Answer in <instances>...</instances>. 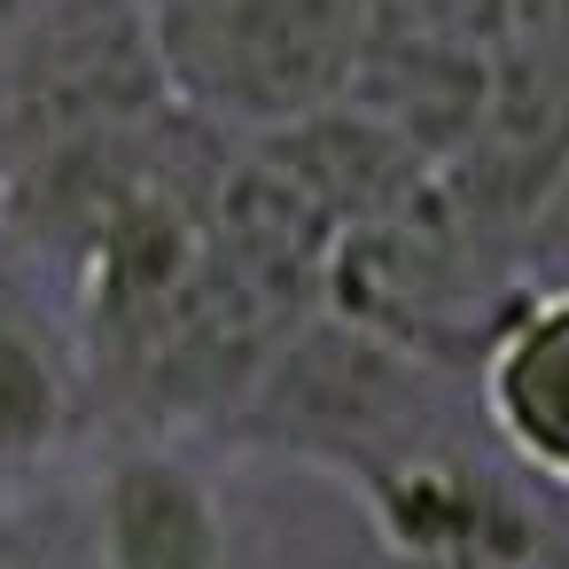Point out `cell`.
Here are the masks:
<instances>
[{"instance_id":"cell-3","label":"cell","mask_w":569,"mask_h":569,"mask_svg":"<svg viewBox=\"0 0 569 569\" xmlns=\"http://www.w3.org/2000/svg\"><path fill=\"white\" fill-rule=\"evenodd\" d=\"M180 110L149 0H48L40 24L0 56V172L48 149L149 126Z\"/></svg>"},{"instance_id":"cell-9","label":"cell","mask_w":569,"mask_h":569,"mask_svg":"<svg viewBox=\"0 0 569 569\" xmlns=\"http://www.w3.org/2000/svg\"><path fill=\"white\" fill-rule=\"evenodd\" d=\"M382 17L460 40V48H483V56H507L522 40V0H382Z\"/></svg>"},{"instance_id":"cell-2","label":"cell","mask_w":569,"mask_h":569,"mask_svg":"<svg viewBox=\"0 0 569 569\" xmlns=\"http://www.w3.org/2000/svg\"><path fill=\"white\" fill-rule=\"evenodd\" d=\"M172 102L227 141L281 133L351 94L382 0H149Z\"/></svg>"},{"instance_id":"cell-4","label":"cell","mask_w":569,"mask_h":569,"mask_svg":"<svg viewBox=\"0 0 569 569\" xmlns=\"http://www.w3.org/2000/svg\"><path fill=\"white\" fill-rule=\"evenodd\" d=\"M538 483L476 460L460 437L390 460L359 483V507L390 561L406 569H553L569 530L530 499Z\"/></svg>"},{"instance_id":"cell-5","label":"cell","mask_w":569,"mask_h":569,"mask_svg":"<svg viewBox=\"0 0 569 569\" xmlns=\"http://www.w3.org/2000/svg\"><path fill=\"white\" fill-rule=\"evenodd\" d=\"M476 421L499 460L569 499V273H530L476 359Z\"/></svg>"},{"instance_id":"cell-11","label":"cell","mask_w":569,"mask_h":569,"mask_svg":"<svg viewBox=\"0 0 569 569\" xmlns=\"http://www.w3.org/2000/svg\"><path fill=\"white\" fill-rule=\"evenodd\" d=\"M40 9H48V0H0V56H9V48L40 24Z\"/></svg>"},{"instance_id":"cell-1","label":"cell","mask_w":569,"mask_h":569,"mask_svg":"<svg viewBox=\"0 0 569 569\" xmlns=\"http://www.w3.org/2000/svg\"><path fill=\"white\" fill-rule=\"evenodd\" d=\"M460 390L476 398L468 375H452V367H437V359H421V351L320 305L258 367V382L227 413V437L250 452H273V460L328 468L359 491L390 460L452 445Z\"/></svg>"},{"instance_id":"cell-7","label":"cell","mask_w":569,"mask_h":569,"mask_svg":"<svg viewBox=\"0 0 569 569\" xmlns=\"http://www.w3.org/2000/svg\"><path fill=\"white\" fill-rule=\"evenodd\" d=\"M102 569H234V530L211 476L172 445H126L94 476Z\"/></svg>"},{"instance_id":"cell-10","label":"cell","mask_w":569,"mask_h":569,"mask_svg":"<svg viewBox=\"0 0 569 569\" xmlns=\"http://www.w3.org/2000/svg\"><path fill=\"white\" fill-rule=\"evenodd\" d=\"M530 273H569V164H561V180L530 227Z\"/></svg>"},{"instance_id":"cell-8","label":"cell","mask_w":569,"mask_h":569,"mask_svg":"<svg viewBox=\"0 0 569 569\" xmlns=\"http://www.w3.org/2000/svg\"><path fill=\"white\" fill-rule=\"evenodd\" d=\"M71 429V359L63 343L17 312L0 305V483L9 476H32Z\"/></svg>"},{"instance_id":"cell-6","label":"cell","mask_w":569,"mask_h":569,"mask_svg":"<svg viewBox=\"0 0 569 569\" xmlns=\"http://www.w3.org/2000/svg\"><path fill=\"white\" fill-rule=\"evenodd\" d=\"M491 87H499V56L382 17L375 40H367V56H359V71H351L343 110H359L367 126H382L390 141H406L429 172H445L476 141V126L491 110Z\"/></svg>"},{"instance_id":"cell-12","label":"cell","mask_w":569,"mask_h":569,"mask_svg":"<svg viewBox=\"0 0 569 569\" xmlns=\"http://www.w3.org/2000/svg\"><path fill=\"white\" fill-rule=\"evenodd\" d=\"M553 569H569V546H561V561H553Z\"/></svg>"}]
</instances>
